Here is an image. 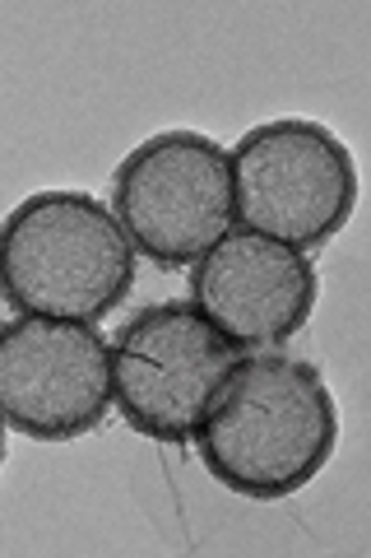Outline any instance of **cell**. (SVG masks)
I'll return each mask as SVG.
<instances>
[{
	"mask_svg": "<svg viewBox=\"0 0 371 558\" xmlns=\"http://www.w3.org/2000/svg\"><path fill=\"white\" fill-rule=\"evenodd\" d=\"M321 279L307 252L256 229H227L190 266V307L237 349L264 354L311 322Z\"/></svg>",
	"mask_w": 371,
	"mask_h": 558,
	"instance_id": "52a82bcc",
	"label": "cell"
},
{
	"mask_svg": "<svg viewBox=\"0 0 371 558\" xmlns=\"http://www.w3.org/2000/svg\"><path fill=\"white\" fill-rule=\"evenodd\" d=\"M5 438H10V428H5V418H0V465H5Z\"/></svg>",
	"mask_w": 371,
	"mask_h": 558,
	"instance_id": "ba28073f",
	"label": "cell"
},
{
	"mask_svg": "<svg viewBox=\"0 0 371 558\" xmlns=\"http://www.w3.org/2000/svg\"><path fill=\"white\" fill-rule=\"evenodd\" d=\"M227 163L242 229L307 256L348 229L362 196L353 149L311 117L260 121L227 149Z\"/></svg>",
	"mask_w": 371,
	"mask_h": 558,
	"instance_id": "3957f363",
	"label": "cell"
},
{
	"mask_svg": "<svg viewBox=\"0 0 371 558\" xmlns=\"http://www.w3.org/2000/svg\"><path fill=\"white\" fill-rule=\"evenodd\" d=\"M200 465L251 502H284L339 447V400L307 359L242 354L196 433Z\"/></svg>",
	"mask_w": 371,
	"mask_h": 558,
	"instance_id": "6da1fadb",
	"label": "cell"
},
{
	"mask_svg": "<svg viewBox=\"0 0 371 558\" xmlns=\"http://www.w3.org/2000/svg\"><path fill=\"white\" fill-rule=\"evenodd\" d=\"M112 410L108 336L88 322H0V418L33 442H75Z\"/></svg>",
	"mask_w": 371,
	"mask_h": 558,
	"instance_id": "8992f818",
	"label": "cell"
},
{
	"mask_svg": "<svg viewBox=\"0 0 371 558\" xmlns=\"http://www.w3.org/2000/svg\"><path fill=\"white\" fill-rule=\"evenodd\" d=\"M135 242L88 191H33L0 219V303L20 317L88 322L131 299Z\"/></svg>",
	"mask_w": 371,
	"mask_h": 558,
	"instance_id": "7a4b0ae2",
	"label": "cell"
},
{
	"mask_svg": "<svg viewBox=\"0 0 371 558\" xmlns=\"http://www.w3.org/2000/svg\"><path fill=\"white\" fill-rule=\"evenodd\" d=\"M237 359L190 303H149L108 344L112 405L149 442H196Z\"/></svg>",
	"mask_w": 371,
	"mask_h": 558,
	"instance_id": "5b68a950",
	"label": "cell"
},
{
	"mask_svg": "<svg viewBox=\"0 0 371 558\" xmlns=\"http://www.w3.org/2000/svg\"><path fill=\"white\" fill-rule=\"evenodd\" d=\"M112 215L158 270H186L237 223L233 163L205 131H158L121 159Z\"/></svg>",
	"mask_w": 371,
	"mask_h": 558,
	"instance_id": "277c9868",
	"label": "cell"
}]
</instances>
